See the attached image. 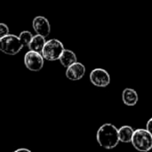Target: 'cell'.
<instances>
[{"mask_svg": "<svg viewBox=\"0 0 152 152\" xmlns=\"http://www.w3.org/2000/svg\"><path fill=\"white\" fill-rule=\"evenodd\" d=\"M86 74V67L81 62L76 61L72 65L67 68L66 69V77L69 80L77 81L83 78Z\"/></svg>", "mask_w": 152, "mask_h": 152, "instance_id": "obj_8", "label": "cell"}, {"mask_svg": "<svg viewBox=\"0 0 152 152\" xmlns=\"http://www.w3.org/2000/svg\"><path fill=\"white\" fill-rule=\"evenodd\" d=\"M122 101L126 106H134L139 101L137 92L133 88H126L122 93Z\"/></svg>", "mask_w": 152, "mask_h": 152, "instance_id": "obj_9", "label": "cell"}, {"mask_svg": "<svg viewBox=\"0 0 152 152\" xmlns=\"http://www.w3.org/2000/svg\"><path fill=\"white\" fill-rule=\"evenodd\" d=\"M77 59L76 53L73 51L69 50V49H64V51L62 52V53L59 59L61 64L65 68H68L70 65H72L73 63H75L76 61H77Z\"/></svg>", "mask_w": 152, "mask_h": 152, "instance_id": "obj_10", "label": "cell"}, {"mask_svg": "<svg viewBox=\"0 0 152 152\" xmlns=\"http://www.w3.org/2000/svg\"><path fill=\"white\" fill-rule=\"evenodd\" d=\"M90 81L94 86L103 88L110 85V76L107 70L101 69V68H97L91 71Z\"/></svg>", "mask_w": 152, "mask_h": 152, "instance_id": "obj_6", "label": "cell"}, {"mask_svg": "<svg viewBox=\"0 0 152 152\" xmlns=\"http://www.w3.org/2000/svg\"><path fill=\"white\" fill-rule=\"evenodd\" d=\"M32 27L37 34L45 37H48L51 32V25L49 20L44 16H36L32 20Z\"/></svg>", "mask_w": 152, "mask_h": 152, "instance_id": "obj_7", "label": "cell"}, {"mask_svg": "<svg viewBox=\"0 0 152 152\" xmlns=\"http://www.w3.org/2000/svg\"><path fill=\"white\" fill-rule=\"evenodd\" d=\"M64 49V45L60 40L53 38L45 42L41 53L45 60L54 61L60 59V56L61 55Z\"/></svg>", "mask_w": 152, "mask_h": 152, "instance_id": "obj_4", "label": "cell"}, {"mask_svg": "<svg viewBox=\"0 0 152 152\" xmlns=\"http://www.w3.org/2000/svg\"><path fill=\"white\" fill-rule=\"evenodd\" d=\"M131 142L138 151H150L152 149L151 134L147 129H143V128H139L137 130H134Z\"/></svg>", "mask_w": 152, "mask_h": 152, "instance_id": "obj_2", "label": "cell"}, {"mask_svg": "<svg viewBox=\"0 0 152 152\" xmlns=\"http://www.w3.org/2000/svg\"><path fill=\"white\" fill-rule=\"evenodd\" d=\"M96 139L99 145L104 149L111 150L119 143L118 129L110 123L102 125L97 131Z\"/></svg>", "mask_w": 152, "mask_h": 152, "instance_id": "obj_1", "label": "cell"}, {"mask_svg": "<svg viewBox=\"0 0 152 152\" xmlns=\"http://www.w3.org/2000/svg\"><path fill=\"white\" fill-rule=\"evenodd\" d=\"M19 36L8 34L0 38V51L8 55H15L23 48Z\"/></svg>", "mask_w": 152, "mask_h": 152, "instance_id": "obj_3", "label": "cell"}, {"mask_svg": "<svg viewBox=\"0 0 152 152\" xmlns=\"http://www.w3.org/2000/svg\"><path fill=\"white\" fill-rule=\"evenodd\" d=\"M9 34V28L5 23L0 22V38Z\"/></svg>", "mask_w": 152, "mask_h": 152, "instance_id": "obj_14", "label": "cell"}, {"mask_svg": "<svg viewBox=\"0 0 152 152\" xmlns=\"http://www.w3.org/2000/svg\"><path fill=\"white\" fill-rule=\"evenodd\" d=\"M32 37H33V35L29 31H27V30L20 32L19 35V38L20 40V42L22 43L23 46L28 47V45H29L30 41L32 40Z\"/></svg>", "mask_w": 152, "mask_h": 152, "instance_id": "obj_13", "label": "cell"}, {"mask_svg": "<svg viewBox=\"0 0 152 152\" xmlns=\"http://www.w3.org/2000/svg\"><path fill=\"white\" fill-rule=\"evenodd\" d=\"M22 151L30 152V151H29V150H28V149H18V150H16L14 152H22Z\"/></svg>", "mask_w": 152, "mask_h": 152, "instance_id": "obj_16", "label": "cell"}, {"mask_svg": "<svg viewBox=\"0 0 152 152\" xmlns=\"http://www.w3.org/2000/svg\"><path fill=\"white\" fill-rule=\"evenodd\" d=\"M45 42L46 41H45V37L37 34L36 36H33L32 40L30 41V43L28 45V49L31 51L37 52V53H42Z\"/></svg>", "mask_w": 152, "mask_h": 152, "instance_id": "obj_11", "label": "cell"}, {"mask_svg": "<svg viewBox=\"0 0 152 152\" xmlns=\"http://www.w3.org/2000/svg\"><path fill=\"white\" fill-rule=\"evenodd\" d=\"M146 129L152 135V118L149 119V121L147 122V125H146Z\"/></svg>", "mask_w": 152, "mask_h": 152, "instance_id": "obj_15", "label": "cell"}, {"mask_svg": "<svg viewBox=\"0 0 152 152\" xmlns=\"http://www.w3.org/2000/svg\"><path fill=\"white\" fill-rule=\"evenodd\" d=\"M134 130L130 126H123L118 129L119 141L123 143H129L132 141Z\"/></svg>", "mask_w": 152, "mask_h": 152, "instance_id": "obj_12", "label": "cell"}, {"mask_svg": "<svg viewBox=\"0 0 152 152\" xmlns=\"http://www.w3.org/2000/svg\"><path fill=\"white\" fill-rule=\"evenodd\" d=\"M44 57L41 53L29 50L24 56V64L30 71H39L44 66Z\"/></svg>", "mask_w": 152, "mask_h": 152, "instance_id": "obj_5", "label": "cell"}]
</instances>
